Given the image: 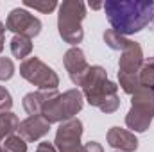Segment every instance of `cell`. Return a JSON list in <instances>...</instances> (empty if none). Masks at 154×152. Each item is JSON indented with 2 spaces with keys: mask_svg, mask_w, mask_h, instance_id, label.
<instances>
[{
  "mask_svg": "<svg viewBox=\"0 0 154 152\" xmlns=\"http://www.w3.org/2000/svg\"><path fill=\"white\" fill-rule=\"evenodd\" d=\"M102 7L111 29L122 36L136 34L154 22L152 0H106Z\"/></svg>",
  "mask_w": 154,
  "mask_h": 152,
  "instance_id": "obj_1",
  "label": "cell"
},
{
  "mask_svg": "<svg viewBox=\"0 0 154 152\" xmlns=\"http://www.w3.org/2000/svg\"><path fill=\"white\" fill-rule=\"evenodd\" d=\"M81 91L84 95V100L100 109L102 113L111 114L120 108V97H118V86L113 81L108 79V72L104 66L95 65L90 66L86 77L81 82Z\"/></svg>",
  "mask_w": 154,
  "mask_h": 152,
  "instance_id": "obj_2",
  "label": "cell"
},
{
  "mask_svg": "<svg viewBox=\"0 0 154 152\" xmlns=\"http://www.w3.org/2000/svg\"><path fill=\"white\" fill-rule=\"evenodd\" d=\"M86 18V4L82 0H65L59 4L57 32L61 39L72 47H77L84 39L82 20Z\"/></svg>",
  "mask_w": 154,
  "mask_h": 152,
  "instance_id": "obj_3",
  "label": "cell"
},
{
  "mask_svg": "<svg viewBox=\"0 0 154 152\" xmlns=\"http://www.w3.org/2000/svg\"><path fill=\"white\" fill-rule=\"evenodd\" d=\"M84 106V95L81 90L72 88L65 93L56 91L43 106L41 114L47 118V122L52 123H61L70 118H75V114Z\"/></svg>",
  "mask_w": 154,
  "mask_h": 152,
  "instance_id": "obj_4",
  "label": "cell"
},
{
  "mask_svg": "<svg viewBox=\"0 0 154 152\" xmlns=\"http://www.w3.org/2000/svg\"><path fill=\"white\" fill-rule=\"evenodd\" d=\"M143 50L138 41H129V45L122 50V57L118 61V82L124 93L133 95L140 88V70L143 66Z\"/></svg>",
  "mask_w": 154,
  "mask_h": 152,
  "instance_id": "obj_5",
  "label": "cell"
},
{
  "mask_svg": "<svg viewBox=\"0 0 154 152\" xmlns=\"http://www.w3.org/2000/svg\"><path fill=\"white\" fill-rule=\"evenodd\" d=\"M154 120V91L138 88L131 95V109L125 114V125L131 132L149 131Z\"/></svg>",
  "mask_w": 154,
  "mask_h": 152,
  "instance_id": "obj_6",
  "label": "cell"
},
{
  "mask_svg": "<svg viewBox=\"0 0 154 152\" xmlns=\"http://www.w3.org/2000/svg\"><path fill=\"white\" fill-rule=\"evenodd\" d=\"M20 75L36 86L39 91H56L59 86V75L54 72V68H50L36 56L27 57L20 63Z\"/></svg>",
  "mask_w": 154,
  "mask_h": 152,
  "instance_id": "obj_7",
  "label": "cell"
},
{
  "mask_svg": "<svg viewBox=\"0 0 154 152\" xmlns=\"http://www.w3.org/2000/svg\"><path fill=\"white\" fill-rule=\"evenodd\" d=\"M82 131V122L79 118L61 122L56 131L54 147L57 149V152H84V145L81 143Z\"/></svg>",
  "mask_w": 154,
  "mask_h": 152,
  "instance_id": "obj_8",
  "label": "cell"
},
{
  "mask_svg": "<svg viewBox=\"0 0 154 152\" xmlns=\"http://www.w3.org/2000/svg\"><path fill=\"white\" fill-rule=\"evenodd\" d=\"M41 27H43L41 20H39L38 16L31 14L23 7L13 9L7 14V20H5V29L7 31L14 32V36H25V38H29V39L39 36Z\"/></svg>",
  "mask_w": 154,
  "mask_h": 152,
  "instance_id": "obj_9",
  "label": "cell"
},
{
  "mask_svg": "<svg viewBox=\"0 0 154 152\" xmlns=\"http://www.w3.org/2000/svg\"><path fill=\"white\" fill-rule=\"evenodd\" d=\"M63 65L68 72V77L70 81L75 84V86H81L82 79L86 77L88 70H90V65L86 61V56L84 52L79 48V47H70L65 56H63Z\"/></svg>",
  "mask_w": 154,
  "mask_h": 152,
  "instance_id": "obj_10",
  "label": "cell"
},
{
  "mask_svg": "<svg viewBox=\"0 0 154 152\" xmlns=\"http://www.w3.org/2000/svg\"><path fill=\"white\" fill-rule=\"evenodd\" d=\"M50 131V123L47 122V118L43 114H32V116H27L25 120L20 122V127H18V132L20 136L31 143V141H38L43 136H47Z\"/></svg>",
  "mask_w": 154,
  "mask_h": 152,
  "instance_id": "obj_11",
  "label": "cell"
},
{
  "mask_svg": "<svg viewBox=\"0 0 154 152\" xmlns=\"http://www.w3.org/2000/svg\"><path fill=\"white\" fill-rule=\"evenodd\" d=\"M106 140H108V145L118 152H134L138 149L136 134L122 127H111L106 134Z\"/></svg>",
  "mask_w": 154,
  "mask_h": 152,
  "instance_id": "obj_12",
  "label": "cell"
},
{
  "mask_svg": "<svg viewBox=\"0 0 154 152\" xmlns=\"http://www.w3.org/2000/svg\"><path fill=\"white\" fill-rule=\"evenodd\" d=\"M56 91H57V90H56ZM56 91H39L38 90V91L27 93V95L23 97V100H22V106H23L25 113L29 114V116H32V114H41L45 102H47Z\"/></svg>",
  "mask_w": 154,
  "mask_h": 152,
  "instance_id": "obj_13",
  "label": "cell"
},
{
  "mask_svg": "<svg viewBox=\"0 0 154 152\" xmlns=\"http://www.w3.org/2000/svg\"><path fill=\"white\" fill-rule=\"evenodd\" d=\"M9 47H11L13 57L27 59V56H31V52H32V39L25 38V36H13Z\"/></svg>",
  "mask_w": 154,
  "mask_h": 152,
  "instance_id": "obj_14",
  "label": "cell"
},
{
  "mask_svg": "<svg viewBox=\"0 0 154 152\" xmlns=\"http://www.w3.org/2000/svg\"><path fill=\"white\" fill-rule=\"evenodd\" d=\"M20 127V120L18 116L11 111L0 113V140H5L9 136H13Z\"/></svg>",
  "mask_w": 154,
  "mask_h": 152,
  "instance_id": "obj_15",
  "label": "cell"
},
{
  "mask_svg": "<svg viewBox=\"0 0 154 152\" xmlns=\"http://www.w3.org/2000/svg\"><path fill=\"white\" fill-rule=\"evenodd\" d=\"M138 79H140V88L154 91V57H149L143 61Z\"/></svg>",
  "mask_w": 154,
  "mask_h": 152,
  "instance_id": "obj_16",
  "label": "cell"
},
{
  "mask_svg": "<svg viewBox=\"0 0 154 152\" xmlns=\"http://www.w3.org/2000/svg\"><path fill=\"white\" fill-rule=\"evenodd\" d=\"M102 38H104V43H106L111 50H120V52H122V50L129 45V41H131V39H127L125 36L115 32L113 29H106L104 34H102Z\"/></svg>",
  "mask_w": 154,
  "mask_h": 152,
  "instance_id": "obj_17",
  "label": "cell"
},
{
  "mask_svg": "<svg viewBox=\"0 0 154 152\" xmlns=\"http://www.w3.org/2000/svg\"><path fill=\"white\" fill-rule=\"evenodd\" d=\"M4 152H27V141L20 134H13L4 140Z\"/></svg>",
  "mask_w": 154,
  "mask_h": 152,
  "instance_id": "obj_18",
  "label": "cell"
},
{
  "mask_svg": "<svg viewBox=\"0 0 154 152\" xmlns=\"http://www.w3.org/2000/svg\"><path fill=\"white\" fill-rule=\"evenodd\" d=\"M23 5L25 7H32L34 11H39L43 14H48L56 7H59L56 0H23Z\"/></svg>",
  "mask_w": 154,
  "mask_h": 152,
  "instance_id": "obj_19",
  "label": "cell"
},
{
  "mask_svg": "<svg viewBox=\"0 0 154 152\" xmlns=\"http://www.w3.org/2000/svg\"><path fill=\"white\" fill-rule=\"evenodd\" d=\"M14 75V63L11 57H0V81H9Z\"/></svg>",
  "mask_w": 154,
  "mask_h": 152,
  "instance_id": "obj_20",
  "label": "cell"
},
{
  "mask_svg": "<svg viewBox=\"0 0 154 152\" xmlns=\"http://www.w3.org/2000/svg\"><path fill=\"white\" fill-rule=\"evenodd\" d=\"M11 108H13V97H11L9 90L0 84V113L11 111Z\"/></svg>",
  "mask_w": 154,
  "mask_h": 152,
  "instance_id": "obj_21",
  "label": "cell"
},
{
  "mask_svg": "<svg viewBox=\"0 0 154 152\" xmlns=\"http://www.w3.org/2000/svg\"><path fill=\"white\" fill-rule=\"evenodd\" d=\"M84 152H104V147L99 141H88L84 143Z\"/></svg>",
  "mask_w": 154,
  "mask_h": 152,
  "instance_id": "obj_22",
  "label": "cell"
},
{
  "mask_svg": "<svg viewBox=\"0 0 154 152\" xmlns=\"http://www.w3.org/2000/svg\"><path fill=\"white\" fill-rule=\"evenodd\" d=\"M34 152H57V149L50 141H41V143H38V147H36Z\"/></svg>",
  "mask_w": 154,
  "mask_h": 152,
  "instance_id": "obj_23",
  "label": "cell"
},
{
  "mask_svg": "<svg viewBox=\"0 0 154 152\" xmlns=\"http://www.w3.org/2000/svg\"><path fill=\"white\" fill-rule=\"evenodd\" d=\"M5 25L0 22V54H2V50H4V43H5Z\"/></svg>",
  "mask_w": 154,
  "mask_h": 152,
  "instance_id": "obj_24",
  "label": "cell"
},
{
  "mask_svg": "<svg viewBox=\"0 0 154 152\" xmlns=\"http://www.w3.org/2000/svg\"><path fill=\"white\" fill-rule=\"evenodd\" d=\"M90 7H91V9H100L102 4H91V2H90Z\"/></svg>",
  "mask_w": 154,
  "mask_h": 152,
  "instance_id": "obj_25",
  "label": "cell"
},
{
  "mask_svg": "<svg viewBox=\"0 0 154 152\" xmlns=\"http://www.w3.org/2000/svg\"><path fill=\"white\" fill-rule=\"evenodd\" d=\"M0 152H4V149H2V147H0Z\"/></svg>",
  "mask_w": 154,
  "mask_h": 152,
  "instance_id": "obj_26",
  "label": "cell"
},
{
  "mask_svg": "<svg viewBox=\"0 0 154 152\" xmlns=\"http://www.w3.org/2000/svg\"><path fill=\"white\" fill-rule=\"evenodd\" d=\"M115 152H118V150H115Z\"/></svg>",
  "mask_w": 154,
  "mask_h": 152,
  "instance_id": "obj_27",
  "label": "cell"
}]
</instances>
